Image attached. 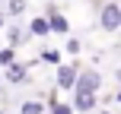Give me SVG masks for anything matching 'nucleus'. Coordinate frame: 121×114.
<instances>
[{"instance_id":"nucleus-4","label":"nucleus","mask_w":121,"mask_h":114,"mask_svg":"<svg viewBox=\"0 0 121 114\" xmlns=\"http://www.w3.org/2000/svg\"><path fill=\"white\" fill-rule=\"evenodd\" d=\"M48 22H51V32H57V35H64V32H70V22H67V16H60L57 10H51Z\"/></svg>"},{"instance_id":"nucleus-15","label":"nucleus","mask_w":121,"mask_h":114,"mask_svg":"<svg viewBox=\"0 0 121 114\" xmlns=\"http://www.w3.org/2000/svg\"><path fill=\"white\" fill-rule=\"evenodd\" d=\"M0 25H3V16H0Z\"/></svg>"},{"instance_id":"nucleus-12","label":"nucleus","mask_w":121,"mask_h":114,"mask_svg":"<svg viewBox=\"0 0 121 114\" xmlns=\"http://www.w3.org/2000/svg\"><path fill=\"white\" fill-rule=\"evenodd\" d=\"M26 6H29V3H26V0H10V3H6V10H10L13 16H19V13L26 10Z\"/></svg>"},{"instance_id":"nucleus-10","label":"nucleus","mask_w":121,"mask_h":114,"mask_svg":"<svg viewBox=\"0 0 121 114\" xmlns=\"http://www.w3.org/2000/svg\"><path fill=\"white\" fill-rule=\"evenodd\" d=\"M16 63V54H13V48H3L0 51V67H13Z\"/></svg>"},{"instance_id":"nucleus-3","label":"nucleus","mask_w":121,"mask_h":114,"mask_svg":"<svg viewBox=\"0 0 121 114\" xmlns=\"http://www.w3.org/2000/svg\"><path fill=\"white\" fill-rule=\"evenodd\" d=\"M57 86L60 89H77V70L73 67H57Z\"/></svg>"},{"instance_id":"nucleus-20","label":"nucleus","mask_w":121,"mask_h":114,"mask_svg":"<svg viewBox=\"0 0 121 114\" xmlns=\"http://www.w3.org/2000/svg\"><path fill=\"white\" fill-rule=\"evenodd\" d=\"M0 79H3V76H0Z\"/></svg>"},{"instance_id":"nucleus-8","label":"nucleus","mask_w":121,"mask_h":114,"mask_svg":"<svg viewBox=\"0 0 121 114\" xmlns=\"http://www.w3.org/2000/svg\"><path fill=\"white\" fill-rule=\"evenodd\" d=\"M42 60H45V63H57V67H64V63H60V51H54V48H45V51H42Z\"/></svg>"},{"instance_id":"nucleus-17","label":"nucleus","mask_w":121,"mask_h":114,"mask_svg":"<svg viewBox=\"0 0 121 114\" xmlns=\"http://www.w3.org/2000/svg\"><path fill=\"white\" fill-rule=\"evenodd\" d=\"M0 3H3V0H0ZM6 3H10V0H6Z\"/></svg>"},{"instance_id":"nucleus-14","label":"nucleus","mask_w":121,"mask_h":114,"mask_svg":"<svg viewBox=\"0 0 121 114\" xmlns=\"http://www.w3.org/2000/svg\"><path fill=\"white\" fill-rule=\"evenodd\" d=\"M67 51H70V54H77V51H80V41H77V38H70V41H67Z\"/></svg>"},{"instance_id":"nucleus-16","label":"nucleus","mask_w":121,"mask_h":114,"mask_svg":"<svg viewBox=\"0 0 121 114\" xmlns=\"http://www.w3.org/2000/svg\"><path fill=\"white\" fill-rule=\"evenodd\" d=\"M118 102H121V92H118Z\"/></svg>"},{"instance_id":"nucleus-9","label":"nucleus","mask_w":121,"mask_h":114,"mask_svg":"<svg viewBox=\"0 0 121 114\" xmlns=\"http://www.w3.org/2000/svg\"><path fill=\"white\" fill-rule=\"evenodd\" d=\"M6 41H10L6 48H16V44H22V32H19L16 25H13V29H6Z\"/></svg>"},{"instance_id":"nucleus-1","label":"nucleus","mask_w":121,"mask_h":114,"mask_svg":"<svg viewBox=\"0 0 121 114\" xmlns=\"http://www.w3.org/2000/svg\"><path fill=\"white\" fill-rule=\"evenodd\" d=\"M99 86H102V76H99L96 70H86L83 76L77 79V89H73V92H77V95H96Z\"/></svg>"},{"instance_id":"nucleus-7","label":"nucleus","mask_w":121,"mask_h":114,"mask_svg":"<svg viewBox=\"0 0 121 114\" xmlns=\"http://www.w3.org/2000/svg\"><path fill=\"white\" fill-rule=\"evenodd\" d=\"M73 108H77V111H92V108H96V95H77Z\"/></svg>"},{"instance_id":"nucleus-13","label":"nucleus","mask_w":121,"mask_h":114,"mask_svg":"<svg viewBox=\"0 0 121 114\" xmlns=\"http://www.w3.org/2000/svg\"><path fill=\"white\" fill-rule=\"evenodd\" d=\"M51 114H73L70 105H51Z\"/></svg>"},{"instance_id":"nucleus-19","label":"nucleus","mask_w":121,"mask_h":114,"mask_svg":"<svg viewBox=\"0 0 121 114\" xmlns=\"http://www.w3.org/2000/svg\"><path fill=\"white\" fill-rule=\"evenodd\" d=\"M0 114H3V111H0Z\"/></svg>"},{"instance_id":"nucleus-18","label":"nucleus","mask_w":121,"mask_h":114,"mask_svg":"<svg viewBox=\"0 0 121 114\" xmlns=\"http://www.w3.org/2000/svg\"><path fill=\"white\" fill-rule=\"evenodd\" d=\"M105 114H112V111H105Z\"/></svg>"},{"instance_id":"nucleus-2","label":"nucleus","mask_w":121,"mask_h":114,"mask_svg":"<svg viewBox=\"0 0 121 114\" xmlns=\"http://www.w3.org/2000/svg\"><path fill=\"white\" fill-rule=\"evenodd\" d=\"M99 22H102V29H108V32L121 29V6L105 3V6H102V16H99Z\"/></svg>"},{"instance_id":"nucleus-6","label":"nucleus","mask_w":121,"mask_h":114,"mask_svg":"<svg viewBox=\"0 0 121 114\" xmlns=\"http://www.w3.org/2000/svg\"><path fill=\"white\" fill-rule=\"evenodd\" d=\"M29 32L42 38V35H48V32H51V22H48V19H42V16H35V19L29 22Z\"/></svg>"},{"instance_id":"nucleus-5","label":"nucleus","mask_w":121,"mask_h":114,"mask_svg":"<svg viewBox=\"0 0 121 114\" xmlns=\"http://www.w3.org/2000/svg\"><path fill=\"white\" fill-rule=\"evenodd\" d=\"M3 79H6V83H26V67H22V63H13V67H6Z\"/></svg>"},{"instance_id":"nucleus-11","label":"nucleus","mask_w":121,"mask_h":114,"mask_svg":"<svg viewBox=\"0 0 121 114\" xmlns=\"http://www.w3.org/2000/svg\"><path fill=\"white\" fill-rule=\"evenodd\" d=\"M45 105L42 102H22V114H42Z\"/></svg>"}]
</instances>
